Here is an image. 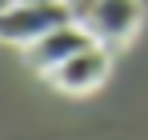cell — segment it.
I'll use <instances>...</instances> for the list:
<instances>
[{
  "label": "cell",
  "mask_w": 148,
  "mask_h": 140,
  "mask_svg": "<svg viewBox=\"0 0 148 140\" xmlns=\"http://www.w3.org/2000/svg\"><path fill=\"white\" fill-rule=\"evenodd\" d=\"M72 16L76 12L68 0H16V4L0 8V40L28 48L32 40H40L44 32H52L56 24L72 20Z\"/></svg>",
  "instance_id": "6da1fadb"
},
{
  "label": "cell",
  "mask_w": 148,
  "mask_h": 140,
  "mask_svg": "<svg viewBox=\"0 0 148 140\" xmlns=\"http://www.w3.org/2000/svg\"><path fill=\"white\" fill-rule=\"evenodd\" d=\"M76 20L96 36V44L116 48L144 24V0H88L84 8H76Z\"/></svg>",
  "instance_id": "7a4b0ae2"
},
{
  "label": "cell",
  "mask_w": 148,
  "mask_h": 140,
  "mask_svg": "<svg viewBox=\"0 0 148 140\" xmlns=\"http://www.w3.org/2000/svg\"><path fill=\"white\" fill-rule=\"evenodd\" d=\"M88 44H96V36L72 16V20L56 24L52 32H44L40 40H32L24 48V60H28V68H36L40 76H48L52 68H60L68 56H76L80 48H88Z\"/></svg>",
  "instance_id": "3957f363"
},
{
  "label": "cell",
  "mask_w": 148,
  "mask_h": 140,
  "mask_svg": "<svg viewBox=\"0 0 148 140\" xmlns=\"http://www.w3.org/2000/svg\"><path fill=\"white\" fill-rule=\"evenodd\" d=\"M108 68H112L108 48L104 44H88V48H80L76 56H68L60 68H52L48 84L56 92H64V96H84V92H92V88H100L108 80Z\"/></svg>",
  "instance_id": "277c9868"
},
{
  "label": "cell",
  "mask_w": 148,
  "mask_h": 140,
  "mask_svg": "<svg viewBox=\"0 0 148 140\" xmlns=\"http://www.w3.org/2000/svg\"><path fill=\"white\" fill-rule=\"evenodd\" d=\"M68 4H72V12H76V8H84V4H88V0H68Z\"/></svg>",
  "instance_id": "5b68a950"
},
{
  "label": "cell",
  "mask_w": 148,
  "mask_h": 140,
  "mask_svg": "<svg viewBox=\"0 0 148 140\" xmlns=\"http://www.w3.org/2000/svg\"><path fill=\"white\" fill-rule=\"evenodd\" d=\"M8 4H16V0H0V8H8Z\"/></svg>",
  "instance_id": "8992f818"
}]
</instances>
